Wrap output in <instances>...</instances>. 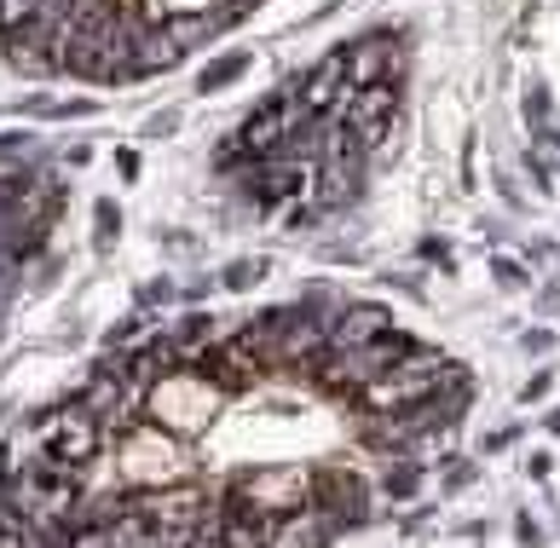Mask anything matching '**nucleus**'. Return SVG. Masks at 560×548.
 <instances>
[{"label": "nucleus", "instance_id": "obj_1", "mask_svg": "<svg viewBox=\"0 0 560 548\" xmlns=\"http://www.w3.org/2000/svg\"><path fill=\"white\" fill-rule=\"evenodd\" d=\"M306 497H313V468H301V462H289V468H255L225 485L220 509L225 514H243V520H283L306 509Z\"/></svg>", "mask_w": 560, "mask_h": 548}, {"label": "nucleus", "instance_id": "obj_6", "mask_svg": "<svg viewBox=\"0 0 560 548\" xmlns=\"http://www.w3.org/2000/svg\"><path fill=\"white\" fill-rule=\"evenodd\" d=\"M393 65H399V40L393 35H370L359 47H347V88H376V81H393Z\"/></svg>", "mask_w": 560, "mask_h": 548}, {"label": "nucleus", "instance_id": "obj_11", "mask_svg": "<svg viewBox=\"0 0 560 548\" xmlns=\"http://www.w3.org/2000/svg\"><path fill=\"white\" fill-rule=\"evenodd\" d=\"M65 548H110V537H105V525H75L65 537Z\"/></svg>", "mask_w": 560, "mask_h": 548}, {"label": "nucleus", "instance_id": "obj_13", "mask_svg": "<svg viewBox=\"0 0 560 548\" xmlns=\"http://www.w3.org/2000/svg\"><path fill=\"white\" fill-rule=\"evenodd\" d=\"M237 70H243V58H225V65H214L209 75H202V88H220V81H232Z\"/></svg>", "mask_w": 560, "mask_h": 548}, {"label": "nucleus", "instance_id": "obj_8", "mask_svg": "<svg viewBox=\"0 0 560 548\" xmlns=\"http://www.w3.org/2000/svg\"><path fill=\"white\" fill-rule=\"evenodd\" d=\"M214 548H278V520H243V514H225Z\"/></svg>", "mask_w": 560, "mask_h": 548}, {"label": "nucleus", "instance_id": "obj_12", "mask_svg": "<svg viewBox=\"0 0 560 548\" xmlns=\"http://www.w3.org/2000/svg\"><path fill=\"white\" fill-rule=\"evenodd\" d=\"M387 491H393V497H410V491H417V468H410V462H393Z\"/></svg>", "mask_w": 560, "mask_h": 548}, {"label": "nucleus", "instance_id": "obj_3", "mask_svg": "<svg viewBox=\"0 0 560 548\" xmlns=\"http://www.w3.org/2000/svg\"><path fill=\"white\" fill-rule=\"evenodd\" d=\"M306 509L329 514L347 532V525H359L370 514V491L352 468H313V497H306Z\"/></svg>", "mask_w": 560, "mask_h": 548}, {"label": "nucleus", "instance_id": "obj_5", "mask_svg": "<svg viewBox=\"0 0 560 548\" xmlns=\"http://www.w3.org/2000/svg\"><path fill=\"white\" fill-rule=\"evenodd\" d=\"M393 329V318L382 306H341V318H329V329H324V352H359L364 341H376V335H387Z\"/></svg>", "mask_w": 560, "mask_h": 548}, {"label": "nucleus", "instance_id": "obj_2", "mask_svg": "<svg viewBox=\"0 0 560 548\" xmlns=\"http://www.w3.org/2000/svg\"><path fill=\"white\" fill-rule=\"evenodd\" d=\"M220 387H209L197 370H174V375H162V382L144 393V405H151V416L144 421H156L162 433H197V428H209L214 410H220Z\"/></svg>", "mask_w": 560, "mask_h": 548}, {"label": "nucleus", "instance_id": "obj_10", "mask_svg": "<svg viewBox=\"0 0 560 548\" xmlns=\"http://www.w3.org/2000/svg\"><path fill=\"white\" fill-rule=\"evenodd\" d=\"M35 18H40L35 0H0V35L24 30V24H35Z\"/></svg>", "mask_w": 560, "mask_h": 548}, {"label": "nucleus", "instance_id": "obj_4", "mask_svg": "<svg viewBox=\"0 0 560 548\" xmlns=\"http://www.w3.org/2000/svg\"><path fill=\"white\" fill-rule=\"evenodd\" d=\"M417 347L422 341H410V335H399V329H387V335H376V341H364L359 352H341L347 358V370H352V382H382V375H393L399 364H410L417 358Z\"/></svg>", "mask_w": 560, "mask_h": 548}, {"label": "nucleus", "instance_id": "obj_9", "mask_svg": "<svg viewBox=\"0 0 560 548\" xmlns=\"http://www.w3.org/2000/svg\"><path fill=\"white\" fill-rule=\"evenodd\" d=\"M0 548H40L35 543V525L24 514H12L7 502H0Z\"/></svg>", "mask_w": 560, "mask_h": 548}, {"label": "nucleus", "instance_id": "obj_7", "mask_svg": "<svg viewBox=\"0 0 560 548\" xmlns=\"http://www.w3.org/2000/svg\"><path fill=\"white\" fill-rule=\"evenodd\" d=\"M336 537H341V525L318 509H295L278 520V548H329Z\"/></svg>", "mask_w": 560, "mask_h": 548}]
</instances>
